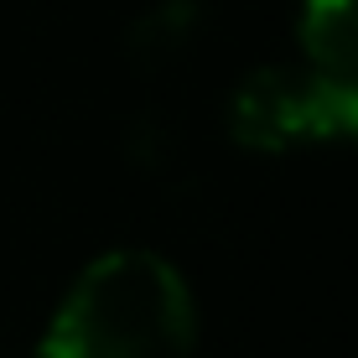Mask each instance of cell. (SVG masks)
Wrapping results in <instances>:
<instances>
[{
	"label": "cell",
	"mask_w": 358,
	"mask_h": 358,
	"mask_svg": "<svg viewBox=\"0 0 358 358\" xmlns=\"http://www.w3.org/2000/svg\"><path fill=\"white\" fill-rule=\"evenodd\" d=\"M353 78H332V73L312 63H270L255 68L250 78L234 89L229 125L234 141L250 151H296L312 141H332V135L353 130Z\"/></svg>",
	"instance_id": "7a4b0ae2"
},
{
	"label": "cell",
	"mask_w": 358,
	"mask_h": 358,
	"mask_svg": "<svg viewBox=\"0 0 358 358\" xmlns=\"http://www.w3.org/2000/svg\"><path fill=\"white\" fill-rule=\"evenodd\" d=\"M348 135H353V141H358V94H353V130H348Z\"/></svg>",
	"instance_id": "277c9868"
},
{
	"label": "cell",
	"mask_w": 358,
	"mask_h": 358,
	"mask_svg": "<svg viewBox=\"0 0 358 358\" xmlns=\"http://www.w3.org/2000/svg\"><path fill=\"white\" fill-rule=\"evenodd\" d=\"M197 306L156 250H109L78 270L42 332V358H192Z\"/></svg>",
	"instance_id": "6da1fadb"
},
{
	"label": "cell",
	"mask_w": 358,
	"mask_h": 358,
	"mask_svg": "<svg viewBox=\"0 0 358 358\" xmlns=\"http://www.w3.org/2000/svg\"><path fill=\"white\" fill-rule=\"evenodd\" d=\"M296 31L312 68L358 83V0H301Z\"/></svg>",
	"instance_id": "3957f363"
}]
</instances>
